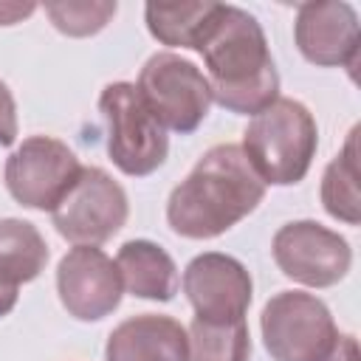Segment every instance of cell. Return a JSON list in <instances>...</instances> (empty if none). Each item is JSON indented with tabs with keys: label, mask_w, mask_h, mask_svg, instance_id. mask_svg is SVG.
Here are the masks:
<instances>
[{
	"label": "cell",
	"mask_w": 361,
	"mask_h": 361,
	"mask_svg": "<svg viewBox=\"0 0 361 361\" xmlns=\"http://www.w3.org/2000/svg\"><path fill=\"white\" fill-rule=\"evenodd\" d=\"M209 71L212 102L237 116H257L279 99V73L254 14L214 3L195 45Z\"/></svg>",
	"instance_id": "cell-1"
},
{
	"label": "cell",
	"mask_w": 361,
	"mask_h": 361,
	"mask_svg": "<svg viewBox=\"0 0 361 361\" xmlns=\"http://www.w3.org/2000/svg\"><path fill=\"white\" fill-rule=\"evenodd\" d=\"M265 183L237 144H217L192 166L166 200V223L178 237L212 240L248 217Z\"/></svg>",
	"instance_id": "cell-2"
},
{
	"label": "cell",
	"mask_w": 361,
	"mask_h": 361,
	"mask_svg": "<svg viewBox=\"0 0 361 361\" xmlns=\"http://www.w3.org/2000/svg\"><path fill=\"white\" fill-rule=\"evenodd\" d=\"M316 147L319 130L310 110L296 99H276L251 116L240 149L265 186H290L307 175Z\"/></svg>",
	"instance_id": "cell-3"
},
{
	"label": "cell",
	"mask_w": 361,
	"mask_h": 361,
	"mask_svg": "<svg viewBox=\"0 0 361 361\" xmlns=\"http://www.w3.org/2000/svg\"><path fill=\"white\" fill-rule=\"evenodd\" d=\"M259 330L274 361H327L341 338L327 305L305 290L274 293L262 307Z\"/></svg>",
	"instance_id": "cell-4"
},
{
	"label": "cell",
	"mask_w": 361,
	"mask_h": 361,
	"mask_svg": "<svg viewBox=\"0 0 361 361\" xmlns=\"http://www.w3.org/2000/svg\"><path fill=\"white\" fill-rule=\"evenodd\" d=\"M99 110L107 121V155L124 175L147 178L166 161V130L147 110L135 85L110 82L99 96Z\"/></svg>",
	"instance_id": "cell-5"
},
{
	"label": "cell",
	"mask_w": 361,
	"mask_h": 361,
	"mask_svg": "<svg viewBox=\"0 0 361 361\" xmlns=\"http://www.w3.org/2000/svg\"><path fill=\"white\" fill-rule=\"evenodd\" d=\"M135 90L155 121L180 135L195 133L212 107V90L203 71L169 51L152 54L144 62Z\"/></svg>",
	"instance_id": "cell-6"
},
{
	"label": "cell",
	"mask_w": 361,
	"mask_h": 361,
	"mask_svg": "<svg viewBox=\"0 0 361 361\" xmlns=\"http://www.w3.org/2000/svg\"><path fill=\"white\" fill-rule=\"evenodd\" d=\"M127 195L104 169L82 166L73 186L54 206L56 231L73 245H102L127 220Z\"/></svg>",
	"instance_id": "cell-7"
},
{
	"label": "cell",
	"mask_w": 361,
	"mask_h": 361,
	"mask_svg": "<svg viewBox=\"0 0 361 361\" xmlns=\"http://www.w3.org/2000/svg\"><path fill=\"white\" fill-rule=\"evenodd\" d=\"M79 172L82 164L68 144L51 135H31L8 155L3 175L8 195L20 206L54 212Z\"/></svg>",
	"instance_id": "cell-8"
},
{
	"label": "cell",
	"mask_w": 361,
	"mask_h": 361,
	"mask_svg": "<svg viewBox=\"0 0 361 361\" xmlns=\"http://www.w3.org/2000/svg\"><path fill=\"white\" fill-rule=\"evenodd\" d=\"M271 254L288 279L307 288H330L341 282L353 262L350 243L316 220L285 223L274 234Z\"/></svg>",
	"instance_id": "cell-9"
},
{
	"label": "cell",
	"mask_w": 361,
	"mask_h": 361,
	"mask_svg": "<svg viewBox=\"0 0 361 361\" xmlns=\"http://www.w3.org/2000/svg\"><path fill=\"white\" fill-rule=\"evenodd\" d=\"M251 290L254 285L245 265L220 251L195 257L183 271V293L200 322H243L251 305Z\"/></svg>",
	"instance_id": "cell-10"
},
{
	"label": "cell",
	"mask_w": 361,
	"mask_h": 361,
	"mask_svg": "<svg viewBox=\"0 0 361 361\" xmlns=\"http://www.w3.org/2000/svg\"><path fill=\"white\" fill-rule=\"evenodd\" d=\"M56 293L62 307L79 322L110 316L124 293L116 262L96 245H73L56 268Z\"/></svg>",
	"instance_id": "cell-11"
},
{
	"label": "cell",
	"mask_w": 361,
	"mask_h": 361,
	"mask_svg": "<svg viewBox=\"0 0 361 361\" xmlns=\"http://www.w3.org/2000/svg\"><path fill=\"white\" fill-rule=\"evenodd\" d=\"M299 54L319 68H355L358 62V14L341 0L302 3L293 23Z\"/></svg>",
	"instance_id": "cell-12"
},
{
	"label": "cell",
	"mask_w": 361,
	"mask_h": 361,
	"mask_svg": "<svg viewBox=\"0 0 361 361\" xmlns=\"http://www.w3.org/2000/svg\"><path fill=\"white\" fill-rule=\"evenodd\" d=\"M104 361H189L186 327L161 313L130 316L107 336Z\"/></svg>",
	"instance_id": "cell-13"
},
{
	"label": "cell",
	"mask_w": 361,
	"mask_h": 361,
	"mask_svg": "<svg viewBox=\"0 0 361 361\" xmlns=\"http://www.w3.org/2000/svg\"><path fill=\"white\" fill-rule=\"evenodd\" d=\"M116 268L127 293L152 302H169L178 293V268L172 257L149 243V240H130L118 248Z\"/></svg>",
	"instance_id": "cell-14"
},
{
	"label": "cell",
	"mask_w": 361,
	"mask_h": 361,
	"mask_svg": "<svg viewBox=\"0 0 361 361\" xmlns=\"http://www.w3.org/2000/svg\"><path fill=\"white\" fill-rule=\"evenodd\" d=\"M48 262V245L34 223L6 217L0 220V288L20 290L37 279Z\"/></svg>",
	"instance_id": "cell-15"
},
{
	"label": "cell",
	"mask_w": 361,
	"mask_h": 361,
	"mask_svg": "<svg viewBox=\"0 0 361 361\" xmlns=\"http://www.w3.org/2000/svg\"><path fill=\"white\" fill-rule=\"evenodd\" d=\"M322 206L330 217L358 226L361 195H358V127L350 130L341 152L327 164L322 178Z\"/></svg>",
	"instance_id": "cell-16"
},
{
	"label": "cell",
	"mask_w": 361,
	"mask_h": 361,
	"mask_svg": "<svg viewBox=\"0 0 361 361\" xmlns=\"http://www.w3.org/2000/svg\"><path fill=\"white\" fill-rule=\"evenodd\" d=\"M212 0L203 3H147L144 17H147V28L149 34L169 45V48H195L206 17L212 11Z\"/></svg>",
	"instance_id": "cell-17"
},
{
	"label": "cell",
	"mask_w": 361,
	"mask_h": 361,
	"mask_svg": "<svg viewBox=\"0 0 361 361\" xmlns=\"http://www.w3.org/2000/svg\"><path fill=\"white\" fill-rule=\"evenodd\" d=\"M189 361H248L251 355V336L248 324H212L192 319L189 324Z\"/></svg>",
	"instance_id": "cell-18"
},
{
	"label": "cell",
	"mask_w": 361,
	"mask_h": 361,
	"mask_svg": "<svg viewBox=\"0 0 361 361\" xmlns=\"http://www.w3.org/2000/svg\"><path fill=\"white\" fill-rule=\"evenodd\" d=\"M116 3L110 0H62V3H45V14L51 17L54 28L68 37H90L99 34L116 14Z\"/></svg>",
	"instance_id": "cell-19"
},
{
	"label": "cell",
	"mask_w": 361,
	"mask_h": 361,
	"mask_svg": "<svg viewBox=\"0 0 361 361\" xmlns=\"http://www.w3.org/2000/svg\"><path fill=\"white\" fill-rule=\"evenodd\" d=\"M17 141V104L8 85L0 79V147H11Z\"/></svg>",
	"instance_id": "cell-20"
},
{
	"label": "cell",
	"mask_w": 361,
	"mask_h": 361,
	"mask_svg": "<svg viewBox=\"0 0 361 361\" xmlns=\"http://www.w3.org/2000/svg\"><path fill=\"white\" fill-rule=\"evenodd\" d=\"M37 11L34 3H0V25H14Z\"/></svg>",
	"instance_id": "cell-21"
},
{
	"label": "cell",
	"mask_w": 361,
	"mask_h": 361,
	"mask_svg": "<svg viewBox=\"0 0 361 361\" xmlns=\"http://www.w3.org/2000/svg\"><path fill=\"white\" fill-rule=\"evenodd\" d=\"M327 361H358V347H355V338L353 336H341L333 355Z\"/></svg>",
	"instance_id": "cell-22"
},
{
	"label": "cell",
	"mask_w": 361,
	"mask_h": 361,
	"mask_svg": "<svg viewBox=\"0 0 361 361\" xmlns=\"http://www.w3.org/2000/svg\"><path fill=\"white\" fill-rule=\"evenodd\" d=\"M14 305H17V290H3V288H0V316L11 313Z\"/></svg>",
	"instance_id": "cell-23"
}]
</instances>
